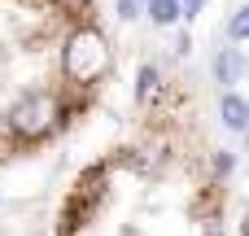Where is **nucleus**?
<instances>
[{"instance_id": "4468645a", "label": "nucleus", "mask_w": 249, "mask_h": 236, "mask_svg": "<svg viewBox=\"0 0 249 236\" xmlns=\"http://www.w3.org/2000/svg\"><path fill=\"white\" fill-rule=\"evenodd\" d=\"M245 149H249V131H245Z\"/></svg>"}, {"instance_id": "ddd939ff", "label": "nucleus", "mask_w": 249, "mask_h": 236, "mask_svg": "<svg viewBox=\"0 0 249 236\" xmlns=\"http://www.w3.org/2000/svg\"><path fill=\"white\" fill-rule=\"evenodd\" d=\"M245 236H249V210H245Z\"/></svg>"}, {"instance_id": "9d476101", "label": "nucleus", "mask_w": 249, "mask_h": 236, "mask_svg": "<svg viewBox=\"0 0 249 236\" xmlns=\"http://www.w3.org/2000/svg\"><path fill=\"white\" fill-rule=\"evenodd\" d=\"M201 9H206V0H179V22H193V18H201Z\"/></svg>"}, {"instance_id": "f03ea898", "label": "nucleus", "mask_w": 249, "mask_h": 236, "mask_svg": "<svg viewBox=\"0 0 249 236\" xmlns=\"http://www.w3.org/2000/svg\"><path fill=\"white\" fill-rule=\"evenodd\" d=\"M57 118H61V101H57V92H48V88H31V92H22V96L9 105L4 127H9V136H18V140H44V136L57 127Z\"/></svg>"}, {"instance_id": "1a4fd4ad", "label": "nucleus", "mask_w": 249, "mask_h": 236, "mask_svg": "<svg viewBox=\"0 0 249 236\" xmlns=\"http://www.w3.org/2000/svg\"><path fill=\"white\" fill-rule=\"evenodd\" d=\"M232 171H236V153L232 149H219L214 153V175H232Z\"/></svg>"}, {"instance_id": "20e7f679", "label": "nucleus", "mask_w": 249, "mask_h": 236, "mask_svg": "<svg viewBox=\"0 0 249 236\" xmlns=\"http://www.w3.org/2000/svg\"><path fill=\"white\" fill-rule=\"evenodd\" d=\"M219 123H223L228 131L245 136V131H249V96H241L236 88L219 92Z\"/></svg>"}, {"instance_id": "6e6552de", "label": "nucleus", "mask_w": 249, "mask_h": 236, "mask_svg": "<svg viewBox=\"0 0 249 236\" xmlns=\"http://www.w3.org/2000/svg\"><path fill=\"white\" fill-rule=\"evenodd\" d=\"M144 13V0H114V18L118 22H136Z\"/></svg>"}, {"instance_id": "f257e3e1", "label": "nucleus", "mask_w": 249, "mask_h": 236, "mask_svg": "<svg viewBox=\"0 0 249 236\" xmlns=\"http://www.w3.org/2000/svg\"><path fill=\"white\" fill-rule=\"evenodd\" d=\"M109 66H114V53H109V39L96 26H79V31L66 35V44H61V70H66L70 83L92 88V83H101L109 74Z\"/></svg>"}, {"instance_id": "0eeeda50", "label": "nucleus", "mask_w": 249, "mask_h": 236, "mask_svg": "<svg viewBox=\"0 0 249 236\" xmlns=\"http://www.w3.org/2000/svg\"><path fill=\"white\" fill-rule=\"evenodd\" d=\"M228 44H249V4H241L228 18Z\"/></svg>"}, {"instance_id": "9b49d317", "label": "nucleus", "mask_w": 249, "mask_h": 236, "mask_svg": "<svg viewBox=\"0 0 249 236\" xmlns=\"http://www.w3.org/2000/svg\"><path fill=\"white\" fill-rule=\"evenodd\" d=\"M175 53H179V57H188V53H193V35H188V31H179V39H175Z\"/></svg>"}, {"instance_id": "f8f14e48", "label": "nucleus", "mask_w": 249, "mask_h": 236, "mask_svg": "<svg viewBox=\"0 0 249 236\" xmlns=\"http://www.w3.org/2000/svg\"><path fill=\"white\" fill-rule=\"evenodd\" d=\"M206 236H223V228H219V223H210V228H206Z\"/></svg>"}, {"instance_id": "7ed1b4c3", "label": "nucleus", "mask_w": 249, "mask_h": 236, "mask_svg": "<svg viewBox=\"0 0 249 236\" xmlns=\"http://www.w3.org/2000/svg\"><path fill=\"white\" fill-rule=\"evenodd\" d=\"M245 74H249V57L236 48V44H219V48H214V57H210V79L219 83V92L236 88Z\"/></svg>"}, {"instance_id": "423d86ee", "label": "nucleus", "mask_w": 249, "mask_h": 236, "mask_svg": "<svg viewBox=\"0 0 249 236\" xmlns=\"http://www.w3.org/2000/svg\"><path fill=\"white\" fill-rule=\"evenodd\" d=\"M158 79H162V70H158L153 61H144V66L136 70V105H149V96L158 92Z\"/></svg>"}, {"instance_id": "39448f33", "label": "nucleus", "mask_w": 249, "mask_h": 236, "mask_svg": "<svg viewBox=\"0 0 249 236\" xmlns=\"http://www.w3.org/2000/svg\"><path fill=\"white\" fill-rule=\"evenodd\" d=\"M144 18L153 26H175L179 22V0H144Z\"/></svg>"}]
</instances>
